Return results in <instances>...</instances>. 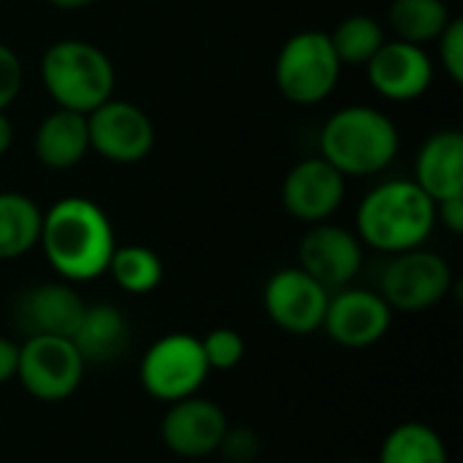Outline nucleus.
I'll list each match as a JSON object with an SVG mask.
<instances>
[{
	"label": "nucleus",
	"instance_id": "33",
	"mask_svg": "<svg viewBox=\"0 0 463 463\" xmlns=\"http://www.w3.org/2000/svg\"><path fill=\"white\" fill-rule=\"evenodd\" d=\"M345 463H369V461H345Z\"/></svg>",
	"mask_w": 463,
	"mask_h": 463
},
{
	"label": "nucleus",
	"instance_id": "16",
	"mask_svg": "<svg viewBox=\"0 0 463 463\" xmlns=\"http://www.w3.org/2000/svg\"><path fill=\"white\" fill-rule=\"evenodd\" d=\"M84 301L71 282H43L24 290L16 301V326L24 336H73Z\"/></svg>",
	"mask_w": 463,
	"mask_h": 463
},
{
	"label": "nucleus",
	"instance_id": "28",
	"mask_svg": "<svg viewBox=\"0 0 463 463\" xmlns=\"http://www.w3.org/2000/svg\"><path fill=\"white\" fill-rule=\"evenodd\" d=\"M22 81H24V71L19 54L8 43H0V111H5L16 100Z\"/></svg>",
	"mask_w": 463,
	"mask_h": 463
},
{
	"label": "nucleus",
	"instance_id": "11",
	"mask_svg": "<svg viewBox=\"0 0 463 463\" xmlns=\"http://www.w3.org/2000/svg\"><path fill=\"white\" fill-rule=\"evenodd\" d=\"M393 323V309L377 290L366 288H342L328 298L323 317V331L331 342L350 350H364L377 345Z\"/></svg>",
	"mask_w": 463,
	"mask_h": 463
},
{
	"label": "nucleus",
	"instance_id": "12",
	"mask_svg": "<svg viewBox=\"0 0 463 463\" xmlns=\"http://www.w3.org/2000/svg\"><path fill=\"white\" fill-rule=\"evenodd\" d=\"M347 193V176L339 174L326 157H307L296 163L282 179V206L285 212L307 225L331 220Z\"/></svg>",
	"mask_w": 463,
	"mask_h": 463
},
{
	"label": "nucleus",
	"instance_id": "15",
	"mask_svg": "<svg viewBox=\"0 0 463 463\" xmlns=\"http://www.w3.org/2000/svg\"><path fill=\"white\" fill-rule=\"evenodd\" d=\"M364 68L372 90L393 103L423 98L434 81V62L426 49L399 38L385 41Z\"/></svg>",
	"mask_w": 463,
	"mask_h": 463
},
{
	"label": "nucleus",
	"instance_id": "6",
	"mask_svg": "<svg viewBox=\"0 0 463 463\" xmlns=\"http://www.w3.org/2000/svg\"><path fill=\"white\" fill-rule=\"evenodd\" d=\"M209 364L201 347V339L193 334H165L157 342H152L141 358L138 380L141 388L165 404H174L179 399L195 396L206 377Z\"/></svg>",
	"mask_w": 463,
	"mask_h": 463
},
{
	"label": "nucleus",
	"instance_id": "26",
	"mask_svg": "<svg viewBox=\"0 0 463 463\" xmlns=\"http://www.w3.org/2000/svg\"><path fill=\"white\" fill-rule=\"evenodd\" d=\"M437 41H439V60H442L445 73H448L456 84H461L463 81V19L461 16H453Z\"/></svg>",
	"mask_w": 463,
	"mask_h": 463
},
{
	"label": "nucleus",
	"instance_id": "21",
	"mask_svg": "<svg viewBox=\"0 0 463 463\" xmlns=\"http://www.w3.org/2000/svg\"><path fill=\"white\" fill-rule=\"evenodd\" d=\"M377 463H450V456L437 429L420 420H407L388 431Z\"/></svg>",
	"mask_w": 463,
	"mask_h": 463
},
{
	"label": "nucleus",
	"instance_id": "18",
	"mask_svg": "<svg viewBox=\"0 0 463 463\" xmlns=\"http://www.w3.org/2000/svg\"><path fill=\"white\" fill-rule=\"evenodd\" d=\"M33 149H35L38 163L52 171H65V168L79 165L90 152L87 114L54 109L35 128Z\"/></svg>",
	"mask_w": 463,
	"mask_h": 463
},
{
	"label": "nucleus",
	"instance_id": "23",
	"mask_svg": "<svg viewBox=\"0 0 463 463\" xmlns=\"http://www.w3.org/2000/svg\"><path fill=\"white\" fill-rule=\"evenodd\" d=\"M106 274L114 277V282L133 296L152 293L163 282V260L155 250L141 244H122L114 250Z\"/></svg>",
	"mask_w": 463,
	"mask_h": 463
},
{
	"label": "nucleus",
	"instance_id": "4",
	"mask_svg": "<svg viewBox=\"0 0 463 463\" xmlns=\"http://www.w3.org/2000/svg\"><path fill=\"white\" fill-rule=\"evenodd\" d=\"M41 81L57 109L90 114L114 98L117 73L100 46L81 38H65L43 52Z\"/></svg>",
	"mask_w": 463,
	"mask_h": 463
},
{
	"label": "nucleus",
	"instance_id": "19",
	"mask_svg": "<svg viewBox=\"0 0 463 463\" xmlns=\"http://www.w3.org/2000/svg\"><path fill=\"white\" fill-rule=\"evenodd\" d=\"M71 342L84 364H111L114 358L125 355L130 328L122 309H117L114 304H87Z\"/></svg>",
	"mask_w": 463,
	"mask_h": 463
},
{
	"label": "nucleus",
	"instance_id": "2",
	"mask_svg": "<svg viewBox=\"0 0 463 463\" xmlns=\"http://www.w3.org/2000/svg\"><path fill=\"white\" fill-rule=\"evenodd\" d=\"M437 225V203L415 179H391L369 190L358 206L355 236L385 255L418 250Z\"/></svg>",
	"mask_w": 463,
	"mask_h": 463
},
{
	"label": "nucleus",
	"instance_id": "27",
	"mask_svg": "<svg viewBox=\"0 0 463 463\" xmlns=\"http://www.w3.org/2000/svg\"><path fill=\"white\" fill-rule=\"evenodd\" d=\"M231 463H252L260 453V439L252 429H244V426H228L222 442H220V450Z\"/></svg>",
	"mask_w": 463,
	"mask_h": 463
},
{
	"label": "nucleus",
	"instance_id": "14",
	"mask_svg": "<svg viewBox=\"0 0 463 463\" xmlns=\"http://www.w3.org/2000/svg\"><path fill=\"white\" fill-rule=\"evenodd\" d=\"M228 426L231 423L222 407L195 393L168 404L160 423V437L174 456L203 458L220 450Z\"/></svg>",
	"mask_w": 463,
	"mask_h": 463
},
{
	"label": "nucleus",
	"instance_id": "10",
	"mask_svg": "<svg viewBox=\"0 0 463 463\" xmlns=\"http://www.w3.org/2000/svg\"><path fill=\"white\" fill-rule=\"evenodd\" d=\"M331 290L312 279L304 269H279L263 288V307L269 320L293 336H307L323 328Z\"/></svg>",
	"mask_w": 463,
	"mask_h": 463
},
{
	"label": "nucleus",
	"instance_id": "22",
	"mask_svg": "<svg viewBox=\"0 0 463 463\" xmlns=\"http://www.w3.org/2000/svg\"><path fill=\"white\" fill-rule=\"evenodd\" d=\"M450 19L445 0H393L388 8V22L396 38L418 46L437 41Z\"/></svg>",
	"mask_w": 463,
	"mask_h": 463
},
{
	"label": "nucleus",
	"instance_id": "20",
	"mask_svg": "<svg viewBox=\"0 0 463 463\" xmlns=\"http://www.w3.org/2000/svg\"><path fill=\"white\" fill-rule=\"evenodd\" d=\"M43 212L24 193H0V260H16L38 247Z\"/></svg>",
	"mask_w": 463,
	"mask_h": 463
},
{
	"label": "nucleus",
	"instance_id": "24",
	"mask_svg": "<svg viewBox=\"0 0 463 463\" xmlns=\"http://www.w3.org/2000/svg\"><path fill=\"white\" fill-rule=\"evenodd\" d=\"M331 43L342 65H366L385 43V30L369 14H353L336 24Z\"/></svg>",
	"mask_w": 463,
	"mask_h": 463
},
{
	"label": "nucleus",
	"instance_id": "17",
	"mask_svg": "<svg viewBox=\"0 0 463 463\" xmlns=\"http://www.w3.org/2000/svg\"><path fill=\"white\" fill-rule=\"evenodd\" d=\"M415 182L437 203L463 195V136L458 128L431 133L415 157Z\"/></svg>",
	"mask_w": 463,
	"mask_h": 463
},
{
	"label": "nucleus",
	"instance_id": "13",
	"mask_svg": "<svg viewBox=\"0 0 463 463\" xmlns=\"http://www.w3.org/2000/svg\"><path fill=\"white\" fill-rule=\"evenodd\" d=\"M364 263V244L361 239L334 222H317L309 225L298 244V269H304L312 279H317L323 288L342 290L347 288Z\"/></svg>",
	"mask_w": 463,
	"mask_h": 463
},
{
	"label": "nucleus",
	"instance_id": "9",
	"mask_svg": "<svg viewBox=\"0 0 463 463\" xmlns=\"http://www.w3.org/2000/svg\"><path fill=\"white\" fill-rule=\"evenodd\" d=\"M90 152H98L109 163L130 165L144 160L155 146V125L149 114L119 98H109L87 114Z\"/></svg>",
	"mask_w": 463,
	"mask_h": 463
},
{
	"label": "nucleus",
	"instance_id": "31",
	"mask_svg": "<svg viewBox=\"0 0 463 463\" xmlns=\"http://www.w3.org/2000/svg\"><path fill=\"white\" fill-rule=\"evenodd\" d=\"M14 144V122L8 119L5 111H0V157L11 149Z\"/></svg>",
	"mask_w": 463,
	"mask_h": 463
},
{
	"label": "nucleus",
	"instance_id": "25",
	"mask_svg": "<svg viewBox=\"0 0 463 463\" xmlns=\"http://www.w3.org/2000/svg\"><path fill=\"white\" fill-rule=\"evenodd\" d=\"M206 364L212 372H231L244 361L247 345L239 331L233 328H214L201 339Z\"/></svg>",
	"mask_w": 463,
	"mask_h": 463
},
{
	"label": "nucleus",
	"instance_id": "3",
	"mask_svg": "<svg viewBox=\"0 0 463 463\" xmlns=\"http://www.w3.org/2000/svg\"><path fill=\"white\" fill-rule=\"evenodd\" d=\"M396 122L374 106H345L320 130V157L345 176H374L399 155Z\"/></svg>",
	"mask_w": 463,
	"mask_h": 463
},
{
	"label": "nucleus",
	"instance_id": "8",
	"mask_svg": "<svg viewBox=\"0 0 463 463\" xmlns=\"http://www.w3.org/2000/svg\"><path fill=\"white\" fill-rule=\"evenodd\" d=\"M84 358L68 336H27L19 345V385L38 402H65L84 377Z\"/></svg>",
	"mask_w": 463,
	"mask_h": 463
},
{
	"label": "nucleus",
	"instance_id": "29",
	"mask_svg": "<svg viewBox=\"0 0 463 463\" xmlns=\"http://www.w3.org/2000/svg\"><path fill=\"white\" fill-rule=\"evenodd\" d=\"M437 220L450 231V233H463V195H453L445 201H437Z\"/></svg>",
	"mask_w": 463,
	"mask_h": 463
},
{
	"label": "nucleus",
	"instance_id": "30",
	"mask_svg": "<svg viewBox=\"0 0 463 463\" xmlns=\"http://www.w3.org/2000/svg\"><path fill=\"white\" fill-rule=\"evenodd\" d=\"M19 366V345L8 336H0V385L16 380Z\"/></svg>",
	"mask_w": 463,
	"mask_h": 463
},
{
	"label": "nucleus",
	"instance_id": "32",
	"mask_svg": "<svg viewBox=\"0 0 463 463\" xmlns=\"http://www.w3.org/2000/svg\"><path fill=\"white\" fill-rule=\"evenodd\" d=\"M46 3L54 5V8H62V11H76V8H87V5H92L98 0H46Z\"/></svg>",
	"mask_w": 463,
	"mask_h": 463
},
{
	"label": "nucleus",
	"instance_id": "1",
	"mask_svg": "<svg viewBox=\"0 0 463 463\" xmlns=\"http://www.w3.org/2000/svg\"><path fill=\"white\" fill-rule=\"evenodd\" d=\"M38 247L65 282H90L106 274L117 250L109 214L84 195L60 198L41 220Z\"/></svg>",
	"mask_w": 463,
	"mask_h": 463
},
{
	"label": "nucleus",
	"instance_id": "5",
	"mask_svg": "<svg viewBox=\"0 0 463 463\" xmlns=\"http://www.w3.org/2000/svg\"><path fill=\"white\" fill-rule=\"evenodd\" d=\"M342 68L331 35L323 30H304L282 43L274 62V81L290 103L315 106L336 90Z\"/></svg>",
	"mask_w": 463,
	"mask_h": 463
},
{
	"label": "nucleus",
	"instance_id": "7",
	"mask_svg": "<svg viewBox=\"0 0 463 463\" xmlns=\"http://www.w3.org/2000/svg\"><path fill=\"white\" fill-rule=\"evenodd\" d=\"M453 288L450 263L431 250L396 252L380 277V296L396 312H426L448 298Z\"/></svg>",
	"mask_w": 463,
	"mask_h": 463
}]
</instances>
